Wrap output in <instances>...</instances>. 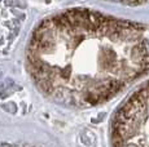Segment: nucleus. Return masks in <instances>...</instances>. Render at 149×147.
I'll use <instances>...</instances> for the list:
<instances>
[{
    "label": "nucleus",
    "mask_w": 149,
    "mask_h": 147,
    "mask_svg": "<svg viewBox=\"0 0 149 147\" xmlns=\"http://www.w3.org/2000/svg\"><path fill=\"white\" fill-rule=\"evenodd\" d=\"M38 90L54 103H105L149 75V26L74 8L39 22L26 48Z\"/></svg>",
    "instance_id": "f257e3e1"
},
{
    "label": "nucleus",
    "mask_w": 149,
    "mask_h": 147,
    "mask_svg": "<svg viewBox=\"0 0 149 147\" xmlns=\"http://www.w3.org/2000/svg\"><path fill=\"white\" fill-rule=\"evenodd\" d=\"M113 147H149V81L118 107L110 124Z\"/></svg>",
    "instance_id": "f03ea898"
},
{
    "label": "nucleus",
    "mask_w": 149,
    "mask_h": 147,
    "mask_svg": "<svg viewBox=\"0 0 149 147\" xmlns=\"http://www.w3.org/2000/svg\"><path fill=\"white\" fill-rule=\"evenodd\" d=\"M108 1L118 3V4H123V5H130V7H139V5L149 4V0H108Z\"/></svg>",
    "instance_id": "7ed1b4c3"
},
{
    "label": "nucleus",
    "mask_w": 149,
    "mask_h": 147,
    "mask_svg": "<svg viewBox=\"0 0 149 147\" xmlns=\"http://www.w3.org/2000/svg\"><path fill=\"white\" fill-rule=\"evenodd\" d=\"M0 44H3V39H0Z\"/></svg>",
    "instance_id": "20e7f679"
}]
</instances>
